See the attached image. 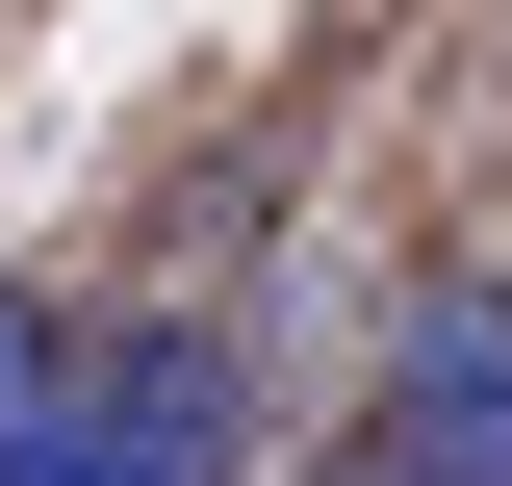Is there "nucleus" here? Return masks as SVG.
I'll list each match as a JSON object with an SVG mask.
<instances>
[{
	"label": "nucleus",
	"instance_id": "nucleus-4",
	"mask_svg": "<svg viewBox=\"0 0 512 486\" xmlns=\"http://www.w3.org/2000/svg\"><path fill=\"white\" fill-rule=\"evenodd\" d=\"M308 486H384V461H308Z\"/></svg>",
	"mask_w": 512,
	"mask_h": 486
},
{
	"label": "nucleus",
	"instance_id": "nucleus-2",
	"mask_svg": "<svg viewBox=\"0 0 512 486\" xmlns=\"http://www.w3.org/2000/svg\"><path fill=\"white\" fill-rule=\"evenodd\" d=\"M359 461H384V486H512V282H410Z\"/></svg>",
	"mask_w": 512,
	"mask_h": 486
},
{
	"label": "nucleus",
	"instance_id": "nucleus-1",
	"mask_svg": "<svg viewBox=\"0 0 512 486\" xmlns=\"http://www.w3.org/2000/svg\"><path fill=\"white\" fill-rule=\"evenodd\" d=\"M0 486H256V384L205 307H128V333H52Z\"/></svg>",
	"mask_w": 512,
	"mask_h": 486
},
{
	"label": "nucleus",
	"instance_id": "nucleus-3",
	"mask_svg": "<svg viewBox=\"0 0 512 486\" xmlns=\"http://www.w3.org/2000/svg\"><path fill=\"white\" fill-rule=\"evenodd\" d=\"M26 384H52V307H0V435H26Z\"/></svg>",
	"mask_w": 512,
	"mask_h": 486
}]
</instances>
